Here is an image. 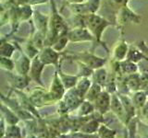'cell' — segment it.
Instances as JSON below:
<instances>
[{"label":"cell","mask_w":148,"mask_h":138,"mask_svg":"<svg viewBox=\"0 0 148 138\" xmlns=\"http://www.w3.org/2000/svg\"><path fill=\"white\" fill-rule=\"evenodd\" d=\"M84 24L86 25L87 29L95 37L97 43L101 41V37L105 29L108 27L111 23L108 21L106 18H102L95 14H89L84 16Z\"/></svg>","instance_id":"obj_1"},{"label":"cell","mask_w":148,"mask_h":138,"mask_svg":"<svg viewBox=\"0 0 148 138\" xmlns=\"http://www.w3.org/2000/svg\"><path fill=\"white\" fill-rule=\"evenodd\" d=\"M68 38L71 43H79V41H89L95 40V37L85 28H77L67 32Z\"/></svg>","instance_id":"obj_2"},{"label":"cell","mask_w":148,"mask_h":138,"mask_svg":"<svg viewBox=\"0 0 148 138\" xmlns=\"http://www.w3.org/2000/svg\"><path fill=\"white\" fill-rule=\"evenodd\" d=\"M79 59L82 63L86 64L87 66H89L92 69H98L103 67L105 63L106 62L105 58H100L91 53H80L79 54Z\"/></svg>","instance_id":"obj_3"},{"label":"cell","mask_w":148,"mask_h":138,"mask_svg":"<svg viewBox=\"0 0 148 138\" xmlns=\"http://www.w3.org/2000/svg\"><path fill=\"white\" fill-rule=\"evenodd\" d=\"M92 103L97 112L101 114H106L110 110L111 96L108 91H102Z\"/></svg>","instance_id":"obj_4"},{"label":"cell","mask_w":148,"mask_h":138,"mask_svg":"<svg viewBox=\"0 0 148 138\" xmlns=\"http://www.w3.org/2000/svg\"><path fill=\"white\" fill-rule=\"evenodd\" d=\"M40 61L45 64H56L59 60V53L52 47H45L38 54Z\"/></svg>","instance_id":"obj_5"},{"label":"cell","mask_w":148,"mask_h":138,"mask_svg":"<svg viewBox=\"0 0 148 138\" xmlns=\"http://www.w3.org/2000/svg\"><path fill=\"white\" fill-rule=\"evenodd\" d=\"M110 110L119 118L120 121H122L125 123H128L126 112H125L122 102H121V100H120L119 95L112 94V96H111Z\"/></svg>","instance_id":"obj_6"},{"label":"cell","mask_w":148,"mask_h":138,"mask_svg":"<svg viewBox=\"0 0 148 138\" xmlns=\"http://www.w3.org/2000/svg\"><path fill=\"white\" fill-rule=\"evenodd\" d=\"M65 89H65L63 83H62L61 79H60L59 75L56 72L54 78H53V81H52V84H51L49 94L52 96V98L55 100H58L59 99H61L64 96Z\"/></svg>","instance_id":"obj_7"},{"label":"cell","mask_w":148,"mask_h":138,"mask_svg":"<svg viewBox=\"0 0 148 138\" xmlns=\"http://www.w3.org/2000/svg\"><path fill=\"white\" fill-rule=\"evenodd\" d=\"M118 18H119L118 21H119V23H127V22L139 23V21L141 20V18L137 14L132 12L127 6L119 9Z\"/></svg>","instance_id":"obj_8"},{"label":"cell","mask_w":148,"mask_h":138,"mask_svg":"<svg viewBox=\"0 0 148 138\" xmlns=\"http://www.w3.org/2000/svg\"><path fill=\"white\" fill-rule=\"evenodd\" d=\"M128 53H129L128 43L124 40H121L115 45L112 53V57L116 61L121 62L124 61L125 58H127Z\"/></svg>","instance_id":"obj_9"},{"label":"cell","mask_w":148,"mask_h":138,"mask_svg":"<svg viewBox=\"0 0 148 138\" xmlns=\"http://www.w3.org/2000/svg\"><path fill=\"white\" fill-rule=\"evenodd\" d=\"M44 66H45V64L40 61L38 55H37V56H35L34 58V60L32 61L31 68L29 71V74H30L32 79H34L35 82H38L41 85H42L41 74H42V70H43Z\"/></svg>","instance_id":"obj_10"},{"label":"cell","mask_w":148,"mask_h":138,"mask_svg":"<svg viewBox=\"0 0 148 138\" xmlns=\"http://www.w3.org/2000/svg\"><path fill=\"white\" fill-rule=\"evenodd\" d=\"M119 97L120 100H121L122 105L124 107L125 112H126V115H127V121L128 123L130 122L132 119H133L134 115H135V105H134L132 99L130 98L129 96L124 95V94H119Z\"/></svg>","instance_id":"obj_11"},{"label":"cell","mask_w":148,"mask_h":138,"mask_svg":"<svg viewBox=\"0 0 148 138\" xmlns=\"http://www.w3.org/2000/svg\"><path fill=\"white\" fill-rule=\"evenodd\" d=\"M15 67L18 73V75L26 76L30 71L31 68V60L25 54H21L15 63Z\"/></svg>","instance_id":"obj_12"},{"label":"cell","mask_w":148,"mask_h":138,"mask_svg":"<svg viewBox=\"0 0 148 138\" xmlns=\"http://www.w3.org/2000/svg\"><path fill=\"white\" fill-rule=\"evenodd\" d=\"M132 99L136 109H142L147 102V94L143 90H138L135 91Z\"/></svg>","instance_id":"obj_13"},{"label":"cell","mask_w":148,"mask_h":138,"mask_svg":"<svg viewBox=\"0 0 148 138\" xmlns=\"http://www.w3.org/2000/svg\"><path fill=\"white\" fill-rule=\"evenodd\" d=\"M108 73L105 68L101 67L98 69H95L92 73V78H94V82L99 84L100 86H104L106 85V82L108 80Z\"/></svg>","instance_id":"obj_14"},{"label":"cell","mask_w":148,"mask_h":138,"mask_svg":"<svg viewBox=\"0 0 148 138\" xmlns=\"http://www.w3.org/2000/svg\"><path fill=\"white\" fill-rule=\"evenodd\" d=\"M120 64V70L123 74H127V75H132V74H136L138 71V67L134 62L129 61L126 59V61L119 62Z\"/></svg>","instance_id":"obj_15"},{"label":"cell","mask_w":148,"mask_h":138,"mask_svg":"<svg viewBox=\"0 0 148 138\" xmlns=\"http://www.w3.org/2000/svg\"><path fill=\"white\" fill-rule=\"evenodd\" d=\"M59 77L61 79L63 85L66 89H72L73 87H75L77 85L78 82V77L77 76H69V75H65L64 73L59 72Z\"/></svg>","instance_id":"obj_16"},{"label":"cell","mask_w":148,"mask_h":138,"mask_svg":"<svg viewBox=\"0 0 148 138\" xmlns=\"http://www.w3.org/2000/svg\"><path fill=\"white\" fill-rule=\"evenodd\" d=\"M101 87L99 84H97V83H92L91 87L89 89V90H88V92L86 93L85 95V99L86 100H89L91 101V102H94V101L95 100V99L98 97V95L102 92L101 90Z\"/></svg>","instance_id":"obj_17"},{"label":"cell","mask_w":148,"mask_h":138,"mask_svg":"<svg viewBox=\"0 0 148 138\" xmlns=\"http://www.w3.org/2000/svg\"><path fill=\"white\" fill-rule=\"evenodd\" d=\"M92 86V82L88 77H84L82 76L81 78L80 81L77 82V85H76V89L77 90L80 92L81 95H82L83 97H85L86 93L89 90V89Z\"/></svg>","instance_id":"obj_18"},{"label":"cell","mask_w":148,"mask_h":138,"mask_svg":"<svg viewBox=\"0 0 148 138\" xmlns=\"http://www.w3.org/2000/svg\"><path fill=\"white\" fill-rule=\"evenodd\" d=\"M95 110L94 103H92L89 100L82 101L81 105L79 106V110L78 113L81 116H85V115H89L91 113L94 112V110Z\"/></svg>","instance_id":"obj_19"},{"label":"cell","mask_w":148,"mask_h":138,"mask_svg":"<svg viewBox=\"0 0 148 138\" xmlns=\"http://www.w3.org/2000/svg\"><path fill=\"white\" fill-rule=\"evenodd\" d=\"M99 129V123L95 120H92L89 122L84 124L82 127H81V131L83 132V133H94Z\"/></svg>","instance_id":"obj_20"},{"label":"cell","mask_w":148,"mask_h":138,"mask_svg":"<svg viewBox=\"0 0 148 138\" xmlns=\"http://www.w3.org/2000/svg\"><path fill=\"white\" fill-rule=\"evenodd\" d=\"M116 131L108 128L106 125H101L98 129L99 138H115Z\"/></svg>","instance_id":"obj_21"},{"label":"cell","mask_w":148,"mask_h":138,"mask_svg":"<svg viewBox=\"0 0 148 138\" xmlns=\"http://www.w3.org/2000/svg\"><path fill=\"white\" fill-rule=\"evenodd\" d=\"M27 78L25 77V76L23 75H20V76H13V79H12V83H13V86L18 87V89H22L23 87H26L28 82H27Z\"/></svg>","instance_id":"obj_22"},{"label":"cell","mask_w":148,"mask_h":138,"mask_svg":"<svg viewBox=\"0 0 148 138\" xmlns=\"http://www.w3.org/2000/svg\"><path fill=\"white\" fill-rule=\"evenodd\" d=\"M14 51V47L11 43H2L1 44V56L3 57H10Z\"/></svg>","instance_id":"obj_23"},{"label":"cell","mask_w":148,"mask_h":138,"mask_svg":"<svg viewBox=\"0 0 148 138\" xmlns=\"http://www.w3.org/2000/svg\"><path fill=\"white\" fill-rule=\"evenodd\" d=\"M15 67V63H13L8 57L1 56V68L7 71H12Z\"/></svg>","instance_id":"obj_24"},{"label":"cell","mask_w":148,"mask_h":138,"mask_svg":"<svg viewBox=\"0 0 148 138\" xmlns=\"http://www.w3.org/2000/svg\"><path fill=\"white\" fill-rule=\"evenodd\" d=\"M138 125L136 127V131L140 133L143 138H148V124L143 123L142 122H138Z\"/></svg>","instance_id":"obj_25"}]
</instances>
